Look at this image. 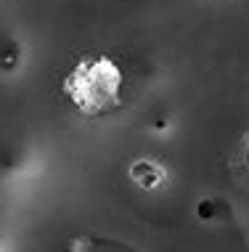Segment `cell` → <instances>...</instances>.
<instances>
[{"label":"cell","instance_id":"3","mask_svg":"<svg viewBox=\"0 0 249 252\" xmlns=\"http://www.w3.org/2000/svg\"><path fill=\"white\" fill-rule=\"evenodd\" d=\"M130 178L138 181L143 189H151L154 183L162 181V173H159V170L154 167L151 162H136V165H133V170H130Z\"/></svg>","mask_w":249,"mask_h":252},{"label":"cell","instance_id":"1","mask_svg":"<svg viewBox=\"0 0 249 252\" xmlns=\"http://www.w3.org/2000/svg\"><path fill=\"white\" fill-rule=\"evenodd\" d=\"M122 66L104 53H85L64 74L61 93L83 117H104L122 106Z\"/></svg>","mask_w":249,"mask_h":252},{"label":"cell","instance_id":"2","mask_svg":"<svg viewBox=\"0 0 249 252\" xmlns=\"http://www.w3.org/2000/svg\"><path fill=\"white\" fill-rule=\"evenodd\" d=\"M66 252H140L136 247L117 239H109V236H93V234H83L75 236L69 244H66Z\"/></svg>","mask_w":249,"mask_h":252},{"label":"cell","instance_id":"4","mask_svg":"<svg viewBox=\"0 0 249 252\" xmlns=\"http://www.w3.org/2000/svg\"><path fill=\"white\" fill-rule=\"evenodd\" d=\"M244 162H247V167H249V141H247V146H244Z\"/></svg>","mask_w":249,"mask_h":252}]
</instances>
